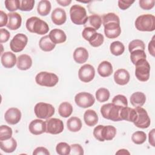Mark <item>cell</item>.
I'll return each instance as SVG.
<instances>
[{
	"instance_id": "6da1fadb",
	"label": "cell",
	"mask_w": 155,
	"mask_h": 155,
	"mask_svg": "<svg viewBox=\"0 0 155 155\" xmlns=\"http://www.w3.org/2000/svg\"><path fill=\"white\" fill-rule=\"evenodd\" d=\"M25 25L28 31L38 35L46 34L49 30L47 23L36 16L28 18L26 21Z\"/></svg>"
},
{
	"instance_id": "7a4b0ae2",
	"label": "cell",
	"mask_w": 155,
	"mask_h": 155,
	"mask_svg": "<svg viewBox=\"0 0 155 155\" xmlns=\"http://www.w3.org/2000/svg\"><path fill=\"white\" fill-rule=\"evenodd\" d=\"M134 24L139 31H153L155 30V17L150 14L142 15L136 18Z\"/></svg>"
},
{
	"instance_id": "3957f363",
	"label": "cell",
	"mask_w": 155,
	"mask_h": 155,
	"mask_svg": "<svg viewBox=\"0 0 155 155\" xmlns=\"http://www.w3.org/2000/svg\"><path fill=\"white\" fill-rule=\"evenodd\" d=\"M122 108V107L114 105L113 103L106 104L101 107V113L105 119L115 122L120 121L122 119L120 113Z\"/></svg>"
},
{
	"instance_id": "277c9868",
	"label": "cell",
	"mask_w": 155,
	"mask_h": 155,
	"mask_svg": "<svg viewBox=\"0 0 155 155\" xmlns=\"http://www.w3.org/2000/svg\"><path fill=\"white\" fill-rule=\"evenodd\" d=\"M70 16L71 22L76 25H84L88 18L85 8L78 4H74L71 7Z\"/></svg>"
},
{
	"instance_id": "5b68a950",
	"label": "cell",
	"mask_w": 155,
	"mask_h": 155,
	"mask_svg": "<svg viewBox=\"0 0 155 155\" xmlns=\"http://www.w3.org/2000/svg\"><path fill=\"white\" fill-rule=\"evenodd\" d=\"M35 81L37 84L41 86L52 87L58 84L59 78L58 76L53 73L41 71L36 74Z\"/></svg>"
},
{
	"instance_id": "8992f818",
	"label": "cell",
	"mask_w": 155,
	"mask_h": 155,
	"mask_svg": "<svg viewBox=\"0 0 155 155\" xmlns=\"http://www.w3.org/2000/svg\"><path fill=\"white\" fill-rule=\"evenodd\" d=\"M135 76L141 82H146L149 79L150 73V65L146 59L138 61L136 64Z\"/></svg>"
},
{
	"instance_id": "52a82bcc",
	"label": "cell",
	"mask_w": 155,
	"mask_h": 155,
	"mask_svg": "<svg viewBox=\"0 0 155 155\" xmlns=\"http://www.w3.org/2000/svg\"><path fill=\"white\" fill-rule=\"evenodd\" d=\"M34 111L36 116L39 119H48L54 114L55 109L51 104L39 102L35 105Z\"/></svg>"
},
{
	"instance_id": "ba28073f",
	"label": "cell",
	"mask_w": 155,
	"mask_h": 155,
	"mask_svg": "<svg viewBox=\"0 0 155 155\" xmlns=\"http://www.w3.org/2000/svg\"><path fill=\"white\" fill-rule=\"evenodd\" d=\"M136 111V118L133 124L134 125L140 128H147L150 125L151 120L147 111L142 107H135Z\"/></svg>"
},
{
	"instance_id": "9c48e42d",
	"label": "cell",
	"mask_w": 155,
	"mask_h": 155,
	"mask_svg": "<svg viewBox=\"0 0 155 155\" xmlns=\"http://www.w3.org/2000/svg\"><path fill=\"white\" fill-rule=\"evenodd\" d=\"M76 104L83 108H87L91 107L95 102L94 96L87 92H81L78 93L74 97Z\"/></svg>"
},
{
	"instance_id": "30bf717a",
	"label": "cell",
	"mask_w": 155,
	"mask_h": 155,
	"mask_svg": "<svg viewBox=\"0 0 155 155\" xmlns=\"http://www.w3.org/2000/svg\"><path fill=\"white\" fill-rule=\"evenodd\" d=\"M27 42L28 38L23 33H18L10 41V49L15 53L20 52L24 50Z\"/></svg>"
},
{
	"instance_id": "8fae6325",
	"label": "cell",
	"mask_w": 155,
	"mask_h": 155,
	"mask_svg": "<svg viewBox=\"0 0 155 155\" xmlns=\"http://www.w3.org/2000/svg\"><path fill=\"white\" fill-rule=\"evenodd\" d=\"M45 133L51 134H58L63 131L64 123L58 118H51L45 121Z\"/></svg>"
},
{
	"instance_id": "7c38bea8",
	"label": "cell",
	"mask_w": 155,
	"mask_h": 155,
	"mask_svg": "<svg viewBox=\"0 0 155 155\" xmlns=\"http://www.w3.org/2000/svg\"><path fill=\"white\" fill-rule=\"evenodd\" d=\"M95 76V69L90 64H84L78 71L79 79L83 82H89L91 81Z\"/></svg>"
},
{
	"instance_id": "4fadbf2b",
	"label": "cell",
	"mask_w": 155,
	"mask_h": 155,
	"mask_svg": "<svg viewBox=\"0 0 155 155\" xmlns=\"http://www.w3.org/2000/svg\"><path fill=\"white\" fill-rule=\"evenodd\" d=\"M4 119L5 122L10 125L16 124L21 119V112L17 108H10L5 113Z\"/></svg>"
},
{
	"instance_id": "5bb4252c",
	"label": "cell",
	"mask_w": 155,
	"mask_h": 155,
	"mask_svg": "<svg viewBox=\"0 0 155 155\" xmlns=\"http://www.w3.org/2000/svg\"><path fill=\"white\" fill-rule=\"evenodd\" d=\"M104 33L107 38L114 39L117 38L121 33V28L119 24L110 22L104 25Z\"/></svg>"
},
{
	"instance_id": "9a60e30c",
	"label": "cell",
	"mask_w": 155,
	"mask_h": 155,
	"mask_svg": "<svg viewBox=\"0 0 155 155\" xmlns=\"http://www.w3.org/2000/svg\"><path fill=\"white\" fill-rule=\"evenodd\" d=\"M28 129L30 132L34 135H39L45 132L46 123L41 119L33 120L29 124Z\"/></svg>"
},
{
	"instance_id": "2e32d148",
	"label": "cell",
	"mask_w": 155,
	"mask_h": 155,
	"mask_svg": "<svg viewBox=\"0 0 155 155\" xmlns=\"http://www.w3.org/2000/svg\"><path fill=\"white\" fill-rule=\"evenodd\" d=\"M8 15V23L7 27L12 30H15L18 29L22 23V18L21 15L16 12H11Z\"/></svg>"
},
{
	"instance_id": "e0dca14e",
	"label": "cell",
	"mask_w": 155,
	"mask_h": 155,
	"mask_svg": "<svg viewBox=\"0 0 155 155\" xmlns=\"http://www.w3.org/2000/svg\"><path fill=\"white\" fill-rule=\"evenodd\" d=\"M51 18L54 24L57 25H62L65 22L67 19L66 12L62 8H56L51 13Z\"/></svg>"
},
{
	"instance_id": "ac0fdd59",
	"label": "cell",
	"mask_w": 155,
	"mask_h": 155,
	"mask_svg": "<svg viewBox=\"0 0 155 155\" xmlns=\"http://www.w3.org/2000/svg\"><path fill=\"white\" fill-rule=\"evenodd\" d=\"M130 75L127 70L124 68H120L116 70L114 74L115 82L120 85L127 84L130 81Z\"/></svg>"
},
{
	"instance_id": "d6986e66",
	"label": "cell",
	"mask_w": 155,
	"mask_h": 155,
	"mask_svg": "<svg viewBox=\"0 0 155 155\" xmlns=\"http://www.w3.org/2000/svg\"><path fill=\"white\" fill-rule=\"evenodd\" d=\"M1 61L2 65L7 68H11L16 64L17 58L16 55L10 51L4 52L1 54Z\"/></svg>"
},
{
	"instance_id": "ffe728a7",
	"label": "cell",
	"mask_w": 155,
	"mask_h": 155,
	"mask_svg": "<svg viewBox=\"0 0 155 155\" xmlns=\"http://www.w3.org/2000/svg\"><path fill=\"white\" fill-rule=\"evenodd\" d=\"M48 36L50 40L55 44L63 43L67 39V36L65 32L59 28H54L51 30Z\"/></svg>"
},
{
	"instance_id": "44dd1931",
	"label": "cell",
	"mask_w": 155,
	"mask_h": 155,
	"mask_svg": "<svg viewBox=\"0 0 155 155\" xmlns=\"http://www.w3.org/2000/svg\"><path fill=\"white\" fill-rule=\"evenodd\" d=\"M16 65L18 68L21 70H28L32 65V59L28 54H21L17 58Z\"/></svg>"
},
{
	"instance_id": "7402d4cb",
	"label": "cell",
	"mask_w": 155,
	"mask_h": 155,
	"mask_svg": "<svg viewBox=\"0 0 155 155\" xmlns=\"http://www.w3.org/2000/svg\"><path fill=\"white\" fill-rule=\"evenodd\" d=\"M88 58V52L84 47H78L73 52V59L78 64L85 63Z\"/></svg>"
},
{
	"instance_id": "603a6c76",
	"label": "cell",
	"mask_w": 155,
	"mask_h": 155,
	"mask_svg": "<svg viewBox=\"0 0 155 155\" xmlns=\"http://www.w3.org/2000/svg\"><path fill=\"white\" fill-rule=\"evenodd\" d=\"M136 111L134 108H132L128 107H122L120 111V116L122 120H125L126 121L134 122L136 118Z\"/></svg>"
},
{
	"instance_id": "cb8c5ba5",
	"label": "cell",
	"mask_w": 155,
	"mask_h": 155,
	"mask_svg": "<svg viewBox=\"0 0 155 155\" xmlns=\"http://www.w3.org/2000/svg\"><path fill=\"white\" fill-rule=\"evenodd\" d=\"M113 66L108 61H104L98 65L97 73L101 76L103 78L110 76L113 73Z\"/></svg>"
},
{
	"instance_id": "d4e9b609",
	"label": "cell",
	"mask_w": 155,
	"mask_h": 155,
	"mask_svg": "<svg viewBox=\"0 0 155 155\" xmlns=\"http://www.w3.org/2000/svg\"><path fill=\"white\" fill-rule=\"evenodd\" d=\"M98 116L95 111L87 110L84 114V120L85 124L88 127H93L98 122Z\"/></svg>"
},
{
	"instance_id": "484cf974",
	"label": "cell",
	"mask_w": 155,
	"mask_h": 155,
	"mask_svg": "<svg viewBox=\"0 0 155 155\" xmlns=\"http://www.w3.org/2000/svg\"><path fill=\"white\" fill-rule=\"evenodd\" d=\"M102 25V19L100 16L96 14L88 16L87 22L84 25V27H91L94 30H98Z\"/></svg>"
},
{
	"instance_id": "4316f807",
	"label": "cell",
	"mask_w": 155,
	"mask_h": 155,
	"mask_svg": "<svg viewBox=\"0 0 155 155\" xmlns=\"http://www.w3.org/2000/svg\"><path fill=\"white\" fill-rule=\"evenodd\" d=\"M17 147V142L13 137H11L9 139L5 140H0V148L1 149L7 153L13 152Z\"/></svg>"
},
{
	"instance_id": "83f0119b",
	"label": "cell",
	"mask_w": 155,
	"mask_h": 155,
	"mask_svg": "<svg viewBox=\"0 0 155 155\" xmlns=\"http://www.w3.org/2000/svg\"><path fill=\"white\" fill-rule=\"evenodd\" d=\"M130 99L133 106L134 107H140L144 105L146 101V96L142 92L137 91L131 94Z\"/></svg>"
},
{
	"instance_id": "f1b7e54d",
	"label": "cell",
	"mask_w": 155,
	"mask_h": 155,
	"mask_svg": "<svg viewBox=\"0 0 155 155\" xmlns=\"http://www.w3.org/2000/svg\"><path fill=\"white\" fill-rule=\"evenodd\" d=\"M68 130L71 132L79 131L82 126L81 120L78 117H71L67 121Z\"/></svg>"
},
{
	"instance_id": "f546056e",
	"label": "cell",
	"mask_w": 155,
	"mask_h": 155,
	"mask_svg": "<svg viewBox=\"0 0 155 155\" xmlns=\"http://www.w3.org/2000/svg\"><path fill=\"white\" fill-rule=\"evenodd\" d=\"M39 45L42 51H50L54 48L56 44L50 40L48 35H45L40 39Z\"/></svg>"
},
{
	"instance_id": "4dcf8cb0",
	"label": "cell",
	"mask_w": 155,
	"mask_h": 155,
	"mask_svg": "<svg viewBox=\"0 0 155 155\" xmlns=\"http://www.w3.org/2000/svg\"><path fill=\"white\" fill-rule=\"evenodd\" d=\"M51 8V5L49 1L42 0L40 1L38 4L37 12L41 16H45L48 15Z\"/></svg>"
},
{
	"instance_id": "1f68e13d",
	"label": "cell",
	"mask_w": 155,
	"mask_h": 155,
	"mask_svg": "<svg viewBox=\"0 0 155 155\" xmlns=\"http://www.w3.org/2000/svg\"><path fill=\"white\" fill-rule=\"evenodd\" d=\"M116 134V129L112 125L103 126L102 130V136L104 140H112Z\"/></svg>"
},
{
	"instance_id": "d6a6232c",
	"label": "cell",
	"mask_w": 155,
	"mask_h": 155,
	"mask_svg": "<svg viewBox=\"0 0 155 155\" xmlns=\"http://www.w3.org/2000/svg\"><path fill=\"white\" fill-rule=\"evenodd\" d=\"M73 108L71 104L68 102H62L58 108V113L59 115L62 117H69L72 112Z\"/></svg>"
},
{
	"instance_id": "836d02e7",
	"label": "cell",
	"mask_w": 155,
	"mask_h": 155,
	"mask_svg": "<svg viewBox=\"0 0 155 155\" xmlns=\"http://www.w3.org/2000/svg\"><path fill=\"white\" fill-rule=\"evenodd\" d=\"M110 52L114 56H120L123 54L125 51L124 44L118 41L113 42L110 45Z\"/></svg>"
},
{
	"instance_id": "e575fe53",
	"label": "cell",
	"mask_w": 155,
	"mask_h": 155,
	"mask_svg": "<svg viewBox=\"0 0 155 155\" xmlns=\"http://www.w3.org/2000/svg\"><path fill=\"white\" fill-rule=\"evenodd\" d=\"M110 96L109 90L105 88H100L96 91V98L100 102L107 101L110 98Z\"/></svg>"
},
{
	"instance_id": "d590c367",
	"label": "cell",
	"mask_w": 155,
	"mask_h": 155,
	"mask_svg": "<svg viewBox=\"0 0 155 155\" xmlns=\"http://www.w3.org/2000/svg\"><path fill=\"white\" fill-rule=\"evenodd\" d=\"M147 139V135L142 131H137L134 132L131 136V140L137 145H140L144 143Z\"/></svg>"
},
{
	"instance_id": "8d00e7d4",
	"label": "cell",
	"mask_w": 155,
	"mask_h": 155,
	"mask_svg": "<svg viewBox=\"0 0 155 155\" xmlns=\"http://www.w3.org/2000/svg\"><path fill=\"white\" fill-rule=\"evenodd\" d=\"M110 22H116L120 24L119 16L114 13H108L104 15L102 18V23L104 26Z\"/></svg>"
},
{
	"instance_id": "74e56055",
	"label": "cell",
	"mask_w": 155,
	"mask_h": 155,
	"mask_svg": "<svg viewBox=\"0 0 155 155\" xmlns=\"http://www.w3.org/2000/svg\"><path fill=\"white\" fill-rule=\"evenodd\" d=\"M104 41V36L100 33H96L88 41L90 45L93 47H98L101 46Z\"/></svg>"
},
{
	"instance_id": "f35d334b",
	"label": "cell",
	"mask_w": 155,
	"mask_h": 155,
	"mask_svg": "<svg viewBox=\"0 0 155 155\" xmlns=\"http://www.w3.org/2000/svg\"><path fill=\"white\" fill-rule=\"evenodd\" d=\"M146 57L147 55L144 50H136L130 53V59L134 65H135L138 61L143 59H146Z\"/></svg>"
},
{
	"instance_id": "ab89813d",
	"label": "cell",
	"mask_w": 155,
	"mask_h": 155,
	"mask_svg": "<svg viewBox=\"0 0 155 155\" xmlns=\"http://www.w3.org/2000/svg\"><path fill=\"white\" fill-rule=\"evenodd\" d=\"M12 129L7 126L2 125L0 127V140L9 139L12 136Z\"/></svg>"
},
{
	"instance_id": "60d3db41",
	"label": "cell",
	"mask_w": 155,
	"mask_h": 155,
	"mask_svg": "<svg viewBox=\"0 0 155 155\" xmlns=\"http://www.w3.org/2000/svg\"><path fill=\"white\" fill-rule=\"evenodd\" d=\"M56 153L59 155H68L70 154V146L66 142H59L56 147Z\"/></svg>"
},
{
	"instance_id": "b9f144b4",
	"label": "cell",
	"mask_w": 155,
	"mask_h": 155,
	"mask_svg": "<svg viewBox=\"0 0 155 155\" xmlns=\"http://www.w3.org/2000/svg\"><path fill=\"white\" fill-rule=\"evenodd\" d=\"M145 48L144 42L140 39H134L131 41L128 45V50L130 53L136 50H144Z\"/></svg>"
},
{
	"instance_id": "7bdbcfd3",
	"label": "cell",
	"mask_w": 155,
	"mask_h": 155,
	"mask_svg": "<svg viewBox=\"0 0 155 155\" xmlns=\"http://www.w3.org/2000/svg\"><path fill=\"white\" fill-rule=\"evenodd\" d=\"M34 4V0H19V9L21 11L29 12L33 9Z\"/></svg>"
},
{
	"instance_id": "ee69618b",
	"label": "cell",
	"mask_w": 155,
	"mask_h": 155,
	"mask_svg": "<svg viewBox=\"0 0 155 155\" xmlns=\"http://www.w3.org/2000/svg\"><path fill=\"white\" fill-rule=\"evenodd\" d=\"M113 104L125 107H128V101L127 97L122 94H117L115 96L113 99H112V102Z\"/></svg>"
},
{
	"instance_id": "f6af8a7d",
	"label": "cell",
	"mask_w": 155,
	"mask_h": 155,
	"mask_svg": "<svg viewBox=\"0 0 155 155\" xmlns=\"http://www.w3.org/2000/svg\"><path fill=\"white\" fill-rule=\"evenodd\" d=\"M5 8L10 12H15L19 9V0H6L4 2Z\"/></svg>"
},
{
	"instance_id": "bcb514c9",
	"label": "cell",
	"mask_w": 155,
	"mask_h": 155,
	"mask_svg": "<svg viewBox=\"0 0 155 155\" xmlns=\"http://www.w3.org/2000/svg\"><path fill=\"white\" fill-rule=\"evenodd\" d=\"M154 0H140L139 1L140 8L145 10H148L153 8L154 6Z\"/></svg>"
},
{
	"instance_id": "7dc6e473",
	"label": "cell",
	"mask_w": 155,
	"mask_h": 155,
	"mask_svg": "<svg viewBox=\"0 0 155 155\" xmlns=\"http://www.w3.org/2000/svg\"><path fill=\"white\" fill-rule=\"evenodd\" d=\"M96 33V30L91 27H85L82 31V36L86 41H89L93 35Z\"/></svg>"
},
{
	"instance_id": "c3c4849f",
	"label": "cell",
	"mask_w": 155,
	"mask_h": 155,
	"mask_svg": "<svg viewBox=\"0 0 155 155\" xmlns=\"http://www.w3.org/2000/svg\"><path fill=\"white\" fill-rule=\"evenodd\" d=\"M71 151L70 154L71 155H82L84 154V150L82 146L78 143L71 144L70 145Z\"/></svg>"
},
{
	"instance_id": "681fc988",
	"label": "cell",
	"mask_w": 155,
	"mask_h": 155,
	"mask_svg": "<svg viewBox=\"0 0 155 155\" xmlns=\"http://www.w3.org/2000/svg\"><path fill=\"white\" fill-rule=\"evenodd\" d=\"M104 125H99L96 126L94 130H93V136L94 137L99 141L100 142H104L105 141L102 136V130Z\"/></svg>"
},
{
	"instance_id": "f907efd6",
	"label": "cell",
	"mask_w": 155,
	"mask_h": 155,
	"mask_svg": "<svg viewBox=\"0 0 155 155\" xmlns=\"http://www.w3.org/2000/svg\"><path fill=\"white\" fill-rule=\"evenodd\" d=\"M10 37V35L8 30H7L5 28L0 29V43L1 44L7 42Z\"/></svg>"
},
{
	"instance_id": "816d5d0a",
	"label": "cell",
	"mask_w": 155,
	"mask_h": 155,
	"mask_svg": "<svg viewBox=\"0 0 155 155\" xmlns=\"http://www.w3.org/2000/svg\"><path fill=\"white\" fill-rule=\"evenodd\" d=\"M134 2V1L119 0L118 1V6L120 9L122 10H125L128 8Z\"/></svg>"
},
{
	"instance_id": "f5cc1de1",
	"label": "cell",
	"mask_w": 155,
	"mask_h": 155,
	"mask_svg": "<svg viewBox=\"0 0 155 155\" xmlns=\"http://www.w3.org/2000/svg\"><path fill=\"white\" fill-rule=\"evenodd\" d=\"M33 155H38V154H44V155H49L50 152L48 150L43 147H39L35 149L33 152Z\"/></svg>"
},
{
	"instance_id": "db71d44e",
	"label": "cell",
	"mask_w": 155,
	"mask_h": 155,
	"mask_svg": "<svg viewBox=\"0 0 155 155\" xmlns=\"http://www.w3.org/2000/svg\"><path fill=\"white\" fill-rule=\"evenodd\" d=\"M8 15L6 14L2 10H1L0 12V27H2L4 26L7 25L8 22Z\"/></svg>"
},
{
	"instance_id": "11a10c76",
	"label": "cell",
	"mask_w": 155,
	"mask_h": 155,
	"mask_svg": "<svg viewBox=\"0 0 155 155\" xmlns=\"http://www.w3.org/2000/svg\"><path fill=\"white\" fill-rule=\"evenodd\" d=\"M155 47H154V36L153 37L152 39L151 40V41L149 42L148 44V51L150 53V54L153 56H154L155 55Z\"/></svg>"
},
{
	"instance_id": "9f6ffc18",
	"label": "cell",
	"mask_w": 155,
	"mask_h": 155,
	"mask_svg": "<svg viewBox=\"0 0 155 155\" xmlns=\"http://www.w3.org/2000/svg\"><path fill=\"white\" fill-rule=\"evenodd\" d=\"M154 131H155V130L154 129H152L149 132V134H148L149 143L153 147L155 146V143H154Z\"/></svg>"
},
{
	"instance_id": "6f0895ef",
	"label": "cell",
	"mask_w": 155,
	"mask_h": 155,
	"mask_svg": "<svg viewBox=\"0 0 155 155\" xmlns=\"http://www.w3.org/2000/svg\"><path fill=\"white\" fill-rule=\"evenodd\" d=\"M56 2L61 6L66 7V6H68L71 2V0H56Z\"/></svg>"
},
{
	"instance_id": "680465c9",
	"label": "cell",
	"mask_w": 155,
	"mask_h": 155,
	"mask_svg": "<svg viewBox=\"0 0 155 155\" xmlns=\"http://www.w3.org/2000/svg\"><path fill=\"white\" fill-rule=\"evenodd\" d=\"M116 154H130V152L128 151L127 150L120 149V150H119V151H117Z\"/></svg>"
}]
</instances>
